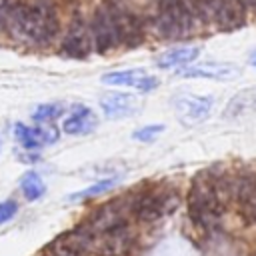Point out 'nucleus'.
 <instances>
[{"label": "nucleus", "instance_id": "19", "mask_svg": "<svg viewBox=\"0 0 256 256\" xmlns=\"http://www.w3.org/2000/svg\"><path fill=\"white\" fill-rule=\"evenodd\" d=\"M116 182H118V178H106V180H100V182L92 184L90 188H86V190H82V192H78V194H72V196H70V200H80V198H90V196L102 194V192L110 190Z\"/></svg>", "mask_w": 256, "mask_h": 256}, {"label": "nucleus", "instance_id": "5", "mask_svg": "<svg viewBox=\"0 0 256 256\" xmlns=\"http://www.w3.org/2000/svg\"><path fill=\"white\" fill-rule=\"evenodd\" d=\"M176 206V198L170 200V194H158V192H148L138 198L134 204V216L142 222H154L162 218L166 212H170Z\"/></svg>", "mask_w": 256, "mask_h": 256}, {"label": "nucleus", "instance_id": "11", "mask_svg": "<svg viewBox=\"0 0 256 256\" xmlns=\"http://www.w3.org/2000/svg\"><path fill=\"white\" fill-rule=\"evenodd\" d=\"M96 126H98V118L92 112V108H88V106H74L70 110V114L64 118L62 130L66 134L82 136V134H90Z\"/></svg>", "mask_w": 256, "mask_h": 256}, {"label": "nucleus", "instance_id": "1", "mask_svg": "<svg viewBox=\"0 0 256 256\" xmlns=\"http://www.w3.org/2000/svg\"><path fill=\"white\" fill-rule=\"evenodd\" d=\"M6 28L20 40L32 44H48L58 32V18L50 4H16L8 16Z\"/></svg>", "mask_w": 256, "mask_h": 256}, {"label": "nucleus", "instance_id": "18", "mask_svg": "<svg viewBox=\"0 0 256 256\" xmlns=\"http://www.w3.org/2000/svg\"><path fill=\"white\" fill-rule=\"evenodd\" d=\"M62 104H40L34 108L32 118L36 124H44V122H54L60 114H62Z\"/></svg>", "mask_w": 256, "mask_h": 256}, {"label": "nucleus", "instance_id": "17", "mask_svg": "<svg viewBox=\"0 0 256 256\" xmlns=\"http://www.w3.org/2000/svg\"><path fill=\"white\" fill-rule=\"evenodd\" d=\"M14 136L16 140L20 142V146H24L26 150H34V148H40L42 142L38 138V132L34 126H24V124H16L14 128Z\"/></svg>", "mask_w": 256, "mask_h": 256}, {"label": "nucleus", "instance_id": "6", "mask_svg": "<svg viewBox=\"0 0 256 256\" xmlns=\"http://www.w3.org/2000/svg\"><path fill=\"white\" fill-rule=\"evenodd\" d=\"M104 84L110 86H126V88H134L138 92H150L154 88H158V78L150 76L146 70L138 68V70H116V72H106L102 76Z\"/></svg>", "mask_w": 256, "mask_h": 256}, {"label": "nucleus", "instance_id": "15", "mask_svg": "<svg viewBox=\"0 0 256 256\" xmlns=\"http://www.w3.org/2000/svg\"><path fill=\"white\" fill-rule=\"evenodd\" d=\"M236 198L246 214V218H250L256 224V180L244 178L236 184Z\"/></svg>", "mask_w": 256, "mask_h": 256}, {"label": "nucleus", "instance_id": "7", "mask_svg": "<svg viewBox=\"0 0 256 256\" xmlns=\"http://www.w3.org/2000/svg\"><path fill=\"white\" fill-rule=\"evenodd\" d=\"M176 110L180 114V120L184 122H190V124H196V122H202L210 116L212 112V106H214V98L212 96H180L176 98Z\"/></svg>", "mask_w": 256, "mask_h": 256}, {"label": "nucleus", "instance_id": "9", "mask_svg": "<svg viewBox=\"0 0 256 256\" xmlns=\"http://www.w3.org/2000/svg\"><path fill=\"white\" fill-rule=\"evenodd\" d=\"M90 48H92L90 28L84 26L80 20L74 22L62 40V52L70 58H84L90 54Z\"/></svg>", "mask_w": 256, "mask_h": 256}, {"label": "nucleus", "instance_id": "12", "mask_svg": "<svg viewBox=\"0 0 256 256\" xmlns=\"http://www.w3.org/2000/svg\"><path fill=\"white\" fill-rule=\"evenodd\" d=\"M114 16H116V22H118V30H120V38H122V44L124 46H136L142 42V24L140 20L124 10V8H116L114 6Z\"/></svg>", "mask_w": 256, "mask_h": 256}, {"label": "nucleus", "instance_id": "14", "mask_svg": "<svg viewBox=\"0 0 256 256\" xmlns=\"http://www.w3.org/2000/svg\"><path fill=\"white\" fill-rule=\"evenodd\" d=\"M50 254L52 256H86V248L78 236L76 230L66 232L62 236H58L52 244H50Z\"/></svg>", "mask_w": 256, "mask_h": 256}, {"label": "nucleus", "instance_id": "24", "mask_svg": "<svg viewBox=\"0 0 256 256\" xmlns=\"http://www.w3.org/2000/svg\"><path fill=\"white\" fill-rule=\"evenodd\" d=\"M250 64H252V68L256 70V50H254V52L250 54Z\"/></svg>", "mask_w": 256, "mask_h": 256}, {"label": "nucleus", "instance_id": "16", "mask_svg": "<svg viewBox=\"0 0 256 256\" xmlns=\"http://www.w3.org/2000/svg\"><path fill=\"white\" fill-rule=\"evenodd\" d=\"M20 190L26 200H38L46 192V186H44V180L36 172H26L20 180Z\"/></svg>", "mask_w": 256, "mask_h": 256}, {"label": "nucleus", "instance_id": "20", "mask_svg": "<svg viewBox=\"0 0 256 256\" xmlns=\"http://www.w3.org/2000/svg\"><path fill=\"white\" fill-rule=\"evenodd\" d=\"M162 132H164V124H150V126L138 128V130L132 134V138H134V140H140V142H152V140L158 138Z\"/></svg>", "mask_w": 256, "mask_h": 256}, {"label": "nucleus", "instance_id": "13", "mask_svg": "<svg viewBox=\"0 0 256 256\" xmlns=\"http://www.w3.org/2000/svg\"><path fill=\"white\" fill-rule=\"evenodd\" d=\"M200 56V48L198 46H180V48H172L164 54H160L156 58V66L162 70H172V68H184L190 62H194Z\"/></svg>", "mask_w": 256, "mask_h": 256}, {"label": "nucleus", "instance_id": "4", "mask_svg": "<svg viewBox=\"0 0 256 256\" xmlns=\"http://www.w3.org/2000/svg\"><path fill=\"white\" fill-rule=\"evenodd\" d=\"M90 34H92V44L96 46L98 52H106L122 44L118 22L114 16V6H102L96 10L90 24Z\"/></svg>", "mask_w": 256, "mask_h": 256}, {"label": "nucleus", "instance_id": "3", "mask_svg": "<svg viewBox=\"0 0 256 256\" xmlns=\"http://www.w3.org/2000/svg\"><path fill=\"white\" fill-rule=\"evenodd\" d=\"M196 14L188 0H160L156 26L166 38H182L194 28Z\"/></svg>", "mask_w": 256, "mask_h": 256}, {"label": "nucleus", "instance_id": "22", "mask_svg": "<svg viewBox=\"0 0 256 256\" xmlns=\"http://www.w3.org/2000/svg\"><path fill=\"white\" fill-rule=\"evenodd\" d=\"M16 6L14 0H0V30L6 28V22H8V16L12 12V8Z\"/></svg>", "mask_w": 256, "mask_h": 256}, {"label": "nucleus", "instance_id": "8", "mask_svg": "<svg viewBox=\"0 0 256 256\" xmlns=\"http://www.w3.org/2000/svg\"><path fill=\"white\" fill-rule=\"evenodd\" d=\"M180 76L184 78H192V76H200V78H212V80H230L240 76V68L228 62H202V64H194V66H184L178 70Z\"/></svg>", "mask_w": 256, "mask_h": 256}, {"label": "nucleus", "instance_id": "21", "mask_svg": "<svg viewBox=\"0 0 256 256\" xmlns=\"http://www.w3.org/2000/svg\"><path fill=\"white\" fill-rule=\"evenodd\" d=\"M16 212H18V204H16L14 200H4V202H0V224L12 220V218L16 216Z\"/></svg>", "mask_w": 256, "mask_h": 256}, {"label": "nucleus", "instance_id": "10", "mask_svg": "<svg viewBox=\"0 0 256 256\" xmlns=\"http://www.w3.org/2000/svg\"><path fill=\"white\" fill-rule=\"evenodd\" d=\"M100 108L104 112L106 118L110 120H120V118H130L138 112L140 104L132 94H124V92H112L106 94L100 100Z\"/></svg>", "mask_w": 256, "mask_h": 256}, {"label": "nucleus", "instance_id": "2", "mask_svg": "<svg viewBox=\"0 0 256 256\" xmlns=\"http://www.w3.org/2000/svg\"><path fill=\"white\" fill-rule=\"evenodd\" d=\"M188 212H190V218L206 230L214 228L220 222L224 212L220 186L208 174H198L194 178L188 194Z\"/></svg>", "mask_w": 256, "mask_h": 256}, {"label": "nucleus", "instance_id": "23", "mask_svg": "<svg viewBox=\"0 0 256 256\" xmlns=\"http://www.w3.org/2000/svg\"><path fill=\"white\" fill-rule=\"evenodd\" d=\"M238 2H240L244 8L248 6V8H254V10H256V0H238Z\"/></svg>", "mask_w": 256, "mask_h": 256}]
</instances>
